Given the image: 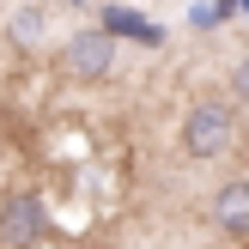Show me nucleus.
Returning a JSON list of instances; mask_svg holds the SVG:
<instances>
[{
	"label": "nucleus",
	"instance_id": "nucleus-1",
	"mask_svg": "<svg viewBox=\"0 0 249 249\" xmlns=\"http://www.w3.org/2000/svg\"><path fill=\"white\" fill-rule=\"evenodd\" d=\"M177 140H182V158L213 164V158H225L231 140H237V109H231L225 97H207V104H195L189 116H182Z\"/></svg>",
	"mask_w": 249,
	"mask_h": 249
},
{
	"label": "nucleus",
	"instance_id": "nucleus-2",
	"mask_svg": "<svg viewBox=\"0 0 249 249\" xmlns=\"http://www.w3.org/2000/svg\"><path fill=\"white\" fill-rule=\"evenodd\" d=\"M55 67H61V79H79V85L109 79V73H116V36H109L104 24H79V31L61 43Z\"/></svg>",
	"mask_w": 249,
	"mask_h": 249
},
{
	"label": "nucleus",
	"instance_id": "nucleus-3",
	"mask_svg": "<svg viewBox=\"0 0 249 249\" xmlns=\"http://www.w3.org/2000/svg\"><path fill=\"white\" fill-rule=\"evenodd\" d=\"M49 231V201L31 189H12L6 201H0V243L6 249H36Z\"/></svg>",
	"mask_w": 249,
	"mask_h": 249
},
{
	"label": "nucleus",
	"instance_id": "nucleus-4",
	"mask_svg": "<svg viewBox=\"0 0 249 249\" xmlns=\"http://www.w3.org/2000/svg\"><path fill=\"white\" fill-rule=\"evenodd\" d=\"M207 219H213V225L225 231V237H249V177H231L225 189L213 195Z\"/></svg>",
	"mask_w": 249,
	"mask_h": 249
},
{
	"label": "nucleus",
	"instance_id": "nucleus-5",
	"mask_svg": "<svg viewBox=\"0 0 249 249\" xmlns=\"http://www.w3.org/2000/svg\"><path fill=\"white\" fill-rule=\"evenodd\" d=\"M6 31H12V43H18V49H36V43H43V31H49V12H43V6H18Z\"/></svg>",
	"mask_w": 249,
	"mask_h": 249
},
{
	"label": "nucleus",
	"instance_id": "nucleus-6",
	"mask_svg": "<svg viewBox=\"0 0 249 249\" xmlns=\"http://www.w3.org/2000/svg\"><path fill=\"white\" fill-rule=\"evenodd\" d=\"M231 97H237V104H249V61H237V67H231Z\"/></svg>",
	"mask_w": 249,
	"mask_h": 249
},
{
	"label": "nucleus",
	"instance_id": "nucleus-7",
	"mask_svg": "<svg viewBox=\"0 0 249 249\" xmlns=\"http://www.w3.org/2000/svg\"><path fill=\"white\" fill-rule=\"evenodd\" d=\"M73 6H85V0H73Z\"/></svg>",
	"mask_w": 249,
	"mask_h": 249
}]
</instances>
